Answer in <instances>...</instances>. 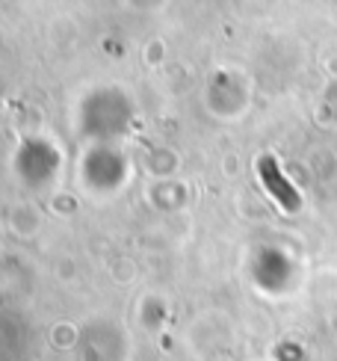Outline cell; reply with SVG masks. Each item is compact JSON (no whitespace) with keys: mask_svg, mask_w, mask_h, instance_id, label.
Segmentation results:
<instances>
[{"mask_svg":"<svg viewBox=\"0 0 337 361\" xmlns=\"http://www.w3.org/2000/svg\"><path fill=\"white\" fill-rule=\"evenodd\" d=\"M260 178H263V184H267V190L272 192L275 199H279V204H284L287 210H296L299 208L296 190L284 180V175L279 172V163H275L272 158H263L260 160Z\"/></svg>","mask_w":337,"mask_h":361,"instance_id":"1","label":"cell"}]
</instances>
